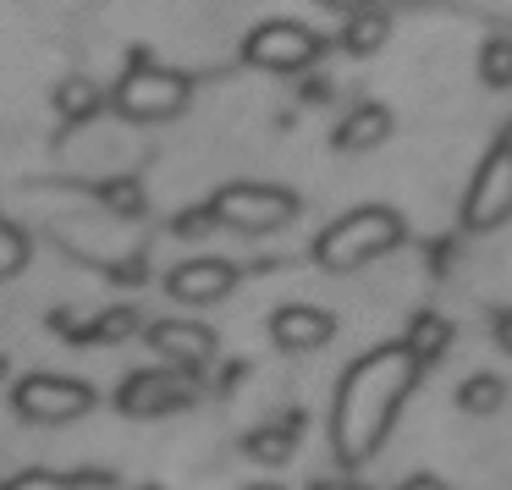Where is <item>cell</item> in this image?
Listing matches in <instances>:
<instances>
[{
  "label": "cell",
  "instance_id": "13",
  "mask_svg": "<svg viewBox=\"0 0 512 490\" xmlns=\"http://www.w3.org/2000/svg\"><path fill=\"white\" fill-rule=\"evenodd\" d=\"M386 39H391V12L386 6H364V12H353L347 28H342V45L353 50V56H375V50H386Z\"/></svg>",
  "mask_w": 512,
  "mask_h": 490
},
{
  "label": "cell",
  "instance_id": "10",
  "mask_svg": "<svg viewBox=\"0 0 512 490\" xmlns=\"http://www.w3.org/2000/svg\"><path fill=\"white\" fill-rule=\"evenodd\" d=\"M270 336H276V347H287V353H309V347H320V342H331V336H336V320L325 309L292 303V309L270 314Z\"/></svg>",
  "mask_w": 512,
  "mask_h": 490
},
{
  "label": "cell",
  "instance_id": "3",
  "mask_svg": "<svg viewBox=\"0 0 512 490\" xmlns=\"http://www.w3.org/2000/svg\"><path fill=\"white\" fill-rule=\"evenodd\" d=\"M188 78L182 72H166L155 67V61L138 56L133 67H127V78L116 83V111L127 116V122H171V116L188 111Z\"/></svg>",
  "mask_w": 512,
  "mask_h": 490
},
{
  "label": "cell",
  "instance_id": "21",
  "mask_svg": "<svg viewBox=\"0 0 512 490\" xmlns=\"http://www.w3.org/2000/svg\"><path fill=\"white\" fill-rule=\"evenodd\" d=\"M105 204H111V210H122V215H144V188H138L133 177H122V182H111V188H105Z\"/></svg>",
  "mask_w": 512,
  "mask_h": 490
},
{
  "label": "cell",
  "instance_id": "25",
  "mask_svg": "<svg viewBox=\"0 0 512 490\" xmlns=\"http://www.w3.org/2000/svg\"><path fill=\"white\" fill-rule=\"evenodd\" d=\"M320 6H336V12L353 17V12H364V6H375V0H320Z\"/></svg>",
  "mask_w": 512,
  "mask_h": 490
},
{
  "label": "cell",
  "instance_id": "16",
  "mask_svg": "<svg viewBox=\"0 0 512 490\" xmlns=\"http://www.w3.org/2000/svg\"><path fill=\"white\" fill-rule=\"evenodd\" d=\"M292 435H298V419H281V424H270V430H254L248 435V457H259V463H281V457L292 452Z\"/></svg>",
  "mask_w": 512,
  "mask_h": 490
},
{
  "label": "cell",
  "instance_id": "8",
  "mask_svg": "<svg viewBox=\"0 0 512 490\" xmlns=\"http://www.w3.org/2000/svg\"><path fill=\"white\" fill-rule=\"evenodd\" d=\"M199 386H193L182 369H144L122 386V413L133 419H155V413H177V408H193Z\"/></svg>",
  "mask_w": 512,
  "mask_h": 490
},
{
  "label": "cell",
  "instance_id": "14",
  "mask_svg": "<svg viewBox=\"0 0 512 490\" xmlns=\"http://www.w3.org/2000/svg\"><path fill=\"white\" fill-rule=\"evenodd\" d=\"M446 342H452V325H446L441 314H419V320L408 325V342H402V353H408L413 364H430V358L446 353Z\"/></svg>",
  "mask_w": 512,
  "mask_h": 490
},
{
  "label": "cell",
  "instance_id": "6",
  "mask_svg": "<svg viewBox=\"0 0 512 490\" xmlns=\"http://www.w3.org/2000/svg\"><path fill=\"white\" fill-rule=\"evenodd\" d=\"M17 413L34 424H72L94 408V391L83 380H56V375H28L17 386Z\"/></svg>",
  "mask_w": 512,
  "mask_h": 490
},
{
  "label": "cell",
  "instance_id": "28",
  "mask_svg": "<svg viewBox=\"0 0 512 490\" xmlns=\"http://www.w3.org/2000/svg\"><path fill=\"white\" fill-rule=\"evenodd\" d=\"M254 490H270V485H254Z\"/></svg>",
  "mask_w": 512,
  "mask_h": 490
},
{
  "label": "cell",
  "instance_id": "22",
  "mask_svg": "<svg viewBox=\"0 0 512 490\" xmlns=\"http://www.w3.org/2000/svg\"><path fill=\"white\" fill-rule=\"evenodd\" d=\"M0 490H72L67 474H45V468H34V474H17L12 485H0Z\"/></svg>",
  "mask_w": 512,
  "mask_h": 490
},
{
  "label": "cell",
  "instance_id": "7",
  "mask_svg": "<svg viewBox=\"0 0 512 490\" xmlns=\"http://www.w3.org/2000/svg\"><path fill=\"white\" fill-rule=\"evenodd\" d=\"M512 215V127L501 133V144L490 149V160L479 166L474 177V193H468V210L463 221L474 226V232H485V226L507 221Z\"/></svg>",
  "mask_w": 512,
  "mask_h": 490
},
{
  "label": "cell",
  "instance_id": "27",
  "mask_svg": "<svg viewBox=\"0 0 512 490\" xmlns=\"http://www.w3.org/2000/svg\"><path fill=\"white\" fill-rule=\"evenodd\" d=\"M496 336H501V342H507V347H512V314H507V320H501V325H496Z\"/></svg>",
  "mask_w": 512,
  "mask_h": 490
},
{
  "label": "cell",
  "instance_id": "23",
  "mask_svg": "<svg viewBox=\"0 0 512 490\" xmlns=\"http://www.w3.org/2000/svg\"><path fill=\"white\" fill-rule=\"evenodd\" d=\"M210 226H215V221H210V210H188V215H177V232H182V237H199V232H210Z\"/></svg>",
  "mask_w": 512,
  "mask_h": 490
},
{
  "label": "cell",
  "instance_id": "2",
  "mask_svg": "<svg viewBox=\"0 0 512 490\" xmlns=\"http://www.w3.org/2000/svg\"><path fill=\"white\" fill-rule=\"evenodd\" d=\"M397 243H402V215L386 210V204H364V210L342 215L336 226H325V237L314 243V265L331 270V276H347V270L391 254Z\"/></svg>",
  "mask_w": 512,
  "mask_h": 490
},
{
  "label": "cell",
  "instance_id": "20",
  "mask_svg": "<svg viewBox=\"0 0 512 490\" xmlns=\"http://www.w3.org/2000/svg\"><path fill=\"white\" fill-rule=\"evenodd\" d=\"M133 331H138V314L133 309H111V314H100V320L89 325V342H127Z\"/></svg>",
  "mask_w": 512,
  "mask_h": 490
},
{
  "label": "cell",
  "instance_id": "19",
  "mask_svg": "<svg viewBox=\"0 0 512 490\" xmlns=\"http://www.w3.org/2000/svg\"><path fill=\"white\" fill-rule=\"evenodd\" d=\"M23 265H28V237L17 232V226L6 221V215H0V281L17 276Z\"/></svg>",
  "mask_w": 512,
  "mask_h": 490
},
{
  "label": "cell",
  "instance_id": "24",
  "mask_svg": "<svg viewBox=\"0 0 512 490\" xmlns=\"http://www.w3.org/2000/svg\"><path fill=\"white\" fill-rule=\"evenodd\" d=\"M303 100H309V105H325V100H331V83H325V78H309V83H303Z\"/></svg>",
  "mask_w": 512,
  "mask_h": 490
},
{
  "label": "cell",
  "instance_id": "15",
  "mask_svg": "<svg viewBox=\"0 0 512 490\" xmlns=\"http://www.w3.org/2000/svg\"><path fill=\"white\" fill-rule=\"evenodd\" d=\"M100 105H105V94L94 89L89 78L56 83V116H61V122H89V116H100Z\"/></svg>",
  "mask_w": 512,
  "mask_h": 490
},
{
  "label": "cell",
  "instance_id": "4",
  "mask_svg": "<svg viewBox=\"0 0 512 490\" xmlns=\"http://www.w3.org/2000/svg\"><path fill=\"white\" fill-rule=\"evenodd\" d=\"M204 210L215 226H232V232H276L298 215V199L287 188H265V182H232Z\"/></svg>",
  "mask_w": 512,
  "mask_h": 490
},
{
  "label": "cell",
  "instance_id": "11",
  "mask_svg": "<svg viewBox=\"0 0 512 490\" xmlns=\"http://www.w3.org/2000/svg\"><path fill=\"white\" fill-rule=\"evenodd\" d=\"M232 287H237V265H226V259H193L171 276V298L177 303H215Z\"/></svg>",
  "mask_w": 512,
  "mask_h": 490
},
{
  "label": "cell",
  "instance_id": "17",
  "mask_svg": "<svg viewBox=\"0 0 512 490\" xmlns=\"http://www.w3.org/2000/svg\"><path fill=\"white\" fill-rule=\"evenodd\" d=\"M479 78L485 89H512V39H490L479 50Z\"/></svg>",
  "mask_w": 512,
  "mask_h": 490
},
{
  "label": "cell",
  "instance_id": "1",
  "mask_svg": "<svg viewBox=\"0 0 512 490\" xmlns=\"http://www.w3.org/2000/svg\"><path fill=\"white\" fill-rule=\"evenodd\" d=\"M413 375H419V364L402 347H380L364 364H353V375L342 380V397H336V452H342V463H364L380 446Z\"/></svg>",
  "mask_w": 512,
  "mask_h": 490
},
{
  "label": "cell",
  "instance_id": "12",
  "mask_svg": "<svg viewBox=\"0 0 512 490\" xmlns=\"http://www.w3.org/2000/svg\"><path fill=\"white\" fill-rule=\"evenodd\" d=\"M391 138V111L386 105H358L342 127H336V149L342 155H358V149H375Z\"/></svg>",
  "mask_w": 512,
  "mask_h": 490
},
{
  "label": "cell",
  "instance_id": "18",
  "mask_svg": "<svg viewBox=\"0 0 512 490\" xmlns=\"http://www.w3.org/2000/svg\"><path fill=\"white\" fill-rule=\"evenodd\" d=\"M501 397H507V386H501L496 375H474V380H463V386H457V402H463L468 413H496Z\"/></svg>",
  "mask_w": 512,
  "mask_h": 490
},
{
  "label": "cell",
  "instance_id": "9",
  "mask_svg": "<svg viewBox=\"0 0 512 490\" xmlns=\"http://www.w3.org/2000/svg\"><path fill=\"white\" fill-rule=\"evenodd\" d=\"M144 336L160 358H171V369H193V364H204V358H215V336L204 331V325H188V320H160V325H149Z\"/></svg>",
  "mask_w": 512,
  "mask_h": 490
},
{
  "label": "cell",
  "instance_id": "26",
  "mask_svg": "<svg viewBox=\"0 0 512 490\" xmlns=\"http://www.w3.org/2000/svg\"><path fill=\"white\" fill-rule=\"evenodd\" d=\"M402 490H446V485H441V479H430V474H419V479H408Z\"/></svg>",
  "mask_w": 512,
  "mask_h": 490
},
{
  "label": "cell",
  "instance_id": "5",
  "mask_svg": "<svg viewBox=\"0 0 512 490\" xmlns=\"http://www.w3.org/2000/svg\"><path fill=\"white\" fill-rule=\"evenodd\" d=\"M320 50L325 45L314 39V28H303V23H265V28L248 34L243 61H248V67H259V72H303Z\"/></svg>",
  "mask_w": 512,
  "mask_h": 490
}]
</instances>
